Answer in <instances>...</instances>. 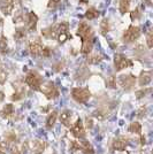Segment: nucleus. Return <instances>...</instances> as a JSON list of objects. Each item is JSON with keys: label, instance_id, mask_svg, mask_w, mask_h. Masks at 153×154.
<instances>
[{"label": "nucleus", "instance_id": "obj_30", "mask_svg": "<svg viewBox=\"0 0 153 154\" xmlns=\"http://www.w3.org/2000/svg\"><path fill=\"white\" fill-rule=\"evenodd\" d=\"M146 42H147L148 48H152V46H153V31L152 30H148V32H147Z\"/></svg>", "mask_w": 153, "mask_h": 154}, {"label": "nucleus", "instance_id": "obj_26", "mask_svg": "<svg viewBox=\"0 0 153 154\" xmlns=\"http://www.w3.org/2000/svg\"><path fill=\"white\" fill-rule=\"evenodd\" d=\"M130 0H120V13L126 14L129 11Z\"/></svg>", "mask_w": 153, "mask_h": 154}, {"label": "nucleus", "instance_id": "obj_11", "mask_svg": "<svg viewBox=\"0 0 153 154\" xmlns=\"http://www.w3.org/2000/svg\"><path fill=\"white\" fill-rule=\"evenodd\" d=\"M42 51H43V45H42L40 40L39 39L32 40L29 45V52L32 57H39L42 54Z\"/></svg>", "mask_w": 153, "mask_h": 154}, {"label": "nucleus", "instance_id": "obj_34", "mask_svg": "<svg viewBox=\"0 0 153 154\" xmlns=\"http://www.w3.org/2000/svg\"><path fill=\"white\" fill-rule=\"evenodd\" d=\"M52 53V50L50 48V47H45V48H43V51H42V54L40 55H43L44 58H48L50 55H51Z\"/></svg>", "mask_w": 153, "mask_h": 154}, {"label": "nucleus", "instance_id": "obj_16", "mask_svg": "<svg viewBox=\"0 0 153 154\" xmlns=\"http://www.w3.org/2000/svg\"><path fill=\"white\" fill-rule=\"evenodd\" d=\"M93 47V38H86L82 40V47H81V53L82 54H89L92 51Z\"/></svg>", "mask_w": 153, "mask_h": 154}, {"label": "nucleus", "instance_id": "obj_28", "mask_svg": "<svg viewBox=\"0 0 153 154\" xmlns=\"http://www.w3.org/2000/svg\"><path fill=\"white\" fill-rule=\"evenodd\" d=\"M0 51L2 53H5L7 51V38L5 36L0 37Z\"/></svg>", "mask_w": 153, "mask_h": 154}, {"label": "nucleus", "instance_id": "obj_12", "mask_svg": "<svg viewBox=\"0 0 153 154\" xmlns=\"http://www.w3.org/2000/svg\"><path fill=\"white\" fill-rule=\"evenodd\" d=\"M37 22H38V16L36 14L33 12L28 13V16H27V29L29 31H35L36 30Z\"/></svg>", "mask_w": 153, "mask_h": 154}, {"label": "nucleus", "instance_id": "obj_24", "mask_svg": "<svg viewBox=\"0 0 153 154\" xmlns=\"http://www.w3.org/2000/svg\"><path fill=\"white\" fill-rule=\"evenodd\" d=\"M99 16V12L97 11L95 7H91L89 8L88 11H86V13H85V17L88 20H93V19H97Z\"/></svg>", "mask_w": 153, "mask_h": 154}, {"label": "nucleus", "instance_id": "obj_21", "mask_svg": "<svg viewBox=\"0 0 153 154\" xmlns=\"http://www.w3.org/2000/svg\"><path fill=\"white\" fill-rule=\"evenodd\" d=\"M58 117V112L57 110H53L50 115L47 116V120H46V127L48 129H52L55 124V121H57Z\"/></svg>", "mask_w": 153, "mask_h": 154}, {"label": "nucleus", "instance_id": "obj_20", "mask_svg": "<svg viewBox=\"0 0 153 154\" xmlns=\"http://www.w3.org/2000/svg\"><path fill=\"white\" fill-rule=\"evenodd\" d=\"M47 147V143L44 140H35L33 143V153L35 154H42Z\"/></svg>", "mask_w": 153, "mask_h": 154}, {"label": "nucleus", "instance_id": "obj_15", "mask_svg": "<svg viewBox=\"0 0 153 154\" xmlns=\"http://www.w3.org/2000/svg\"><path fill=\"white\" fill-rule=\"evenodd\" d=\"M152 81V72L151 71H142L138 78V83L140 86H145Z\"/></svg>", "mask_w": 153, "mask_h": 154}, {"label": "nucleus", "instance_id": "obj_39", "mask_svg": "<svg viewBox=\"0 0 153 154\" xmlns=\"http://www.w3.org/2000/svg\"><path fill=\"white\" fill-rule=\"evenodd\" d=\"M139 9H138V8H137V9H136V11H134V12H133V13H131V19L134 20V19H137V17H139Z\"/></svg>", "mask_w": 153, "mask_h": 154}, {"label": "nucleus", "instance_id": "obj_2", "mask_svg": "<svg viewBox=\"0 0 153 154\" xmlns=\"http://www.w3.org/2000/svg\"><path fill=\"white\" fill-rule=\"evenodd\" d=\"M39 90H40V92L46 96L47 99H54V98H57L59 96V91H58L55 84L53 83V82H51V81L42 84L40 88H39Z\"/></svg>", "mask_w": 153, "mask_h": 154}, {"label": "nucleus", "instance_id": "obj_10", "mask_svg": "<svg viewBox=\"0 0 153 154\" xmlns=\"http://www.w3.org/2000/svg\"><path fill=\"white\" fill-rule=\"evenodd\" d=\"M77 35L82 39L92 38V29L89 24H86L85 22H82L78 26V30H77Z\"/></svg>", "mask_w": 153, "mask_h": 154}, {"label": "nucleus", "instance_id": "obj_5", "mask_svg": "<svg viewBox=\"0 0 153 154\" xmlns=\"http://www.w3.org/2000/svg\"><path fill=\"white\" fill-rule=\"evenodd\" d=\"M140 36V29L138 26H129L127 30L123 33V42L124 43H133L135 40L139 38Z\"/></svg>", "mask_w": 153, "mask_h": 154}, {"label": "nucleus", "instance_id": "obj_31", "mask_svg": "<svg viewBox=\"0 0 153 154\" xmlns=\"http://www.w3.org/2000/svg\"><path fill=\"white\" fill-rule=\"evenodd\" d=\"M61 1L62 0H48V8H52V9H54V8H57V7L60 6V4H61Z\"/></svg>", "mask_w": 153, "mask_h": 154}, {"label": "nucleus", "instance_id": "obj_9", "mask_svg": "<svg viewBox=\"0 0 153 154\" xmlns=\"http://www.w3.org/2000/svg\"><path fill=\"white\" fill-rule=\"evenodd\" d=\"M70 131H71L73 136H75L76 138H83L85 136V129H84V125L81 119H77L76 122L74 123V125L71 127Z\"/></svg>", "mask_w": 153, "mask_h": 154}, {"label": "nucleus", "instance_id": "obj_6", "mask_svg": "<svg viewBox=\"0 0 153 154\" xmlns=\"http://www.w3.org/2000/svg\"><path fill=\"white\" fill-rule=\"evenodd\" d=\"M136 78L134 75L128 74V75H121L119 77V84L122 86V89L126 91H130L135 86Z\"/></svg>", "mask_w": 153, "mask_h": 154}, {"label": "nucleus", "instance_id": "obj_14", "mask_svg": "<svg viewBox=\"0 0 153 154\" xmlns=\"http://www.w3.org/2000/svg\"><path fill=\"white\" fill-rule=\"evenodd\" d=\"M128 146V139L124 137H119L113 141V148L116 151H124Z\"/></svg>", "mask_w": 153, "mask_h": 154}, {"label": "nucleus", "instance_id": "obj_25", "mask_svg": "<svg viewBox=\"0 0 153 154\" xmlns=\"http://www.w3.org/2000/svg\"><path fill=\"white\" fill-rule=\"evenodd\" d=\"M101 60H102V55H100V54H92V55H90L89 58H88V62L90 64H97L99 63Z\"/></svg>", "mask_w": 153, "mask_h": 154}, {"label": "nucleus", "instance_id": "obj_44", "mask_svg": "<svg viewBox=\"0 0 153 154\" xmlns=\"http://www.w3.org/2000/svg\"><path fill=\"white\" fill-rule=\"evenodd\" d=\"M0 20H1V19H0Z\"/></svg>", "mask_w": 153, "mask_h": 154}, {"label": "nucleus", "instance_id": "obj_18", "mask_svg": "<svg viewBox=\"0 0 153 154\" xmlns=\"http://www.w3.org/2000/svg\"><path fill=\"white\" fill-rule=\"evenodd\" d=\"M109 114V109L106 108V107H100V108L96 109L93 113H92V116L96 117L98 120H105Z\"/></svg>", "mask_w": 153, "mask_h": 154}, {"label": "nucleus", "instance_id": "obj_13", "mask_svg": "<svg viewBox=\"0 0 153 154\" xmlns=\"http://www.w3.org/2000/svg\"><path fill=\"white\" fill-rule=\"evenodd\" d=\"M14 9V0H1L0 1V11L5 15H9Z\"/></svg>", "mask_w": 153, "mask_h": 154}, {"label": "nucleus", "instance_id": "obj_4", "mask_svg": "<svg viewBox=\"0 0 153 154\" xmlns=\"http://www.w3.org/2000/svg\"><path fill=\"white\" fill-rule=\"evenodd\" d=\"M55 38L60 44H64L67 39L69 38V26L67 22H62L57 26V36Z\"/></svg>", "mask_w": 153, "mask_h": 154}, {"label": "nucleus", "instance_id": "obj_7", "mask_svg": "<svg viewBox=\"0 0 153 154\" xmlns=\"http://www.w3.org/2000/svg\"><path fill=\"white\" fill-rule=\"evenodd\" d=\"M114 64H115V70L120 71L122 69H124V68H128V67L133 66V62L126 55H123V54H115Z\"/></svg>", "mask_w": 153, "mask_h": 154}, {"label": "nucleus", "instance_id": "obj_1", "mask_svg": "<svg viewBox=\"0 0 153 154\" xmlns=\"http://www.w3.org/2000/svg\"><path fill=\"white\" fill-rule=\"evenodd\" d=\"M71 97L73 99L80 103H86L91 97V92L86 88H75L71 91Z\"/></svg>", "mask_w": 153, "mask_h": 154}, {"label": "nucleus", "instance_id": "obj_38", "mask_svg": "<svg viewBox=\"0 0 153 154\" xmlns=\"http://www.w3.org/2000/svg\"><path fill=\"white\" fill-rule=\"evenodd\" d=\"M145 113H146V108H145V107H142L140 110H138L137 116H138V117H144V116H145Z\"/></svg>", "mask_w": 153, "mask_h": 154}, {"label": "nucleus", "instance_id": "obj_23", "mask_svg": "<svg viewBox=\"0 0 153 154\" xmlns=\"http://www.w3.org/2000/svg\"><path fill=\"white\" fill-rule=\"evenodd\" d=\"M129 132H131V134H136V135H140V132H142V125H140V123L138 122H133L130 125H129Z\"/></svg>", "mask_w": 153, "mask_h": 154}, {"label": "nucleus", "instance_id": "obj_35", "mask_svg": "<svg viewBox=\"0 0 153 154\" xmlns=\"http://www.w3.org/2000/svg\"><path fill=\"white\" fill-rule=\"evenodd\" d=\"M148 92H151V89H145V90L138 91V92L136 93V96H137V98L139 99V98H142V97L146 96V93H148Z\"/></svg>", "mask_w": 153, "mask_h": 154}, {"label": "nucleus", "instance_id": "obj_33", "mask_svg": "<svg viewBox=\"0 0 153 154\" xmlns=\"http://www.w3.org/2000/svg\"><path fill=\"white\" fill-rule=\"evenodd\" d=\"M6 139L8 143H13V141L16 140V135L14 132H8L6 135Z\"/></svg>", "mask_w": 153, "mask_h": 154}, {"label": "nucleus", "instance_id": "obj_17", "mask_svg": "<svg viewBox=\"0 0 153 154\" xmlns=\"http://www.w3.org/2000/svg\"><path fill=\"white\" fill-rule=\"evenodd\" d=\"M71 117H73V113L69 109H64V112H61V114H60V121L66 127H70Z\"/></svg>", "mask_w": 153, "mask_h": 154}, {"label": "nucleus", "instance_id": "obj_37", "mask_svg": "<svg viewBox=\"0 0 153 154\" xmlns=\"http://www.w3.org/2000/svg\"><path fill=\"white\" fill-rule=\"evenodd\" d=\"M7 144L6 143H1L0 141V154H6Z\"/></svg>", "mask_w": 153, "mask_h": 154}, {"label": "nucleus", "instance_id": "obj_43", "mask_svg": "<svg viewBox=\"0 0 153 154\" xmlns=\"http://www.w3.org/2000/svg\"><path fill=\"white\" fill-rule=\"evenodd\" d=\"M4 99H5V94H4V92H2V91H0V103H1Z\"/></svg>", "mask_w": 153, "mask_h": 154}, {"label": "nucleus", "instance_id": "obj_22", "mask_svg": "<svg viewBox=\"0 0 153 154\" xmlns=\"http://www.w3.org/2000/svg\"><path fill=\"white\" fill-rule=\"evenodd\" d=\"M43 36H45L46 38H54L57 36V26H50L43 30Z\"/></svg>", "mask_w": 153, "mask_h": 154}, {"label": "nucleus", "instance_id": "obj_3", "mask_svg": "<svg viewBox=\"0 0 153 154\" xmlns=\"http://www.w3.org/2000/svg\"><path fill=\"white\" fill-rule=\"evenodd\" d=\"M43 78L39 75L37 71H30L26 77V83L28 86H30L33 90H39L40 85H42Z\"/></svg>", "mask_w": 153, "mask_h": 154}, {"label": "nucleus", "instance_id": "obj_32", "mask_svg": "<svg viewBox=\"0 0 153 154\" xmlns=\"http://www.w3.org/2000/svg\"><path fill=\"white\" fill-rule=\"evenodd\" d=\"M6 79H7V72L2 69V67L0 64V84H2Z\"/></svg>", "mask_w": 153, "mask_h": 154}, {"label": "nucleus", "instance_id": "obj_27", "mask_svg": "<svg viewBox=\"0 0 153 154\" xmlns=\"http://www.w3.org/2000/svg\"><path fill=\"white\" fill-rule=\"evenodd\" d=\"M100 30L104 35H106L109 31V24H108V20H102V22L100 23Z\"/></svg>", "mask_w": 153, "mask_h": 154}, {"label": "nucleus", "instance_id": "obj_8", "mask_svg": "<svg viewBox=\"0 0 153 154\" xmlns=\"http://www.w3.org/2000/svg\"><path fill=\"white\" fill-rule=\"evenodd\" d=\"M73 149H81L84 154H95V149L91 146L89 141L86 140H76L71 144Z\"/></svg>", "mask_w": 153, "mask_h": 154}, {"label": "nucleus", "instance_id": "obj_19", "mask_svg": "<svg viewBox=\"0 0 153 154\" xmlns=\"http://www.w3.org/2000/svg\"><path fill=\"white\" fill-rule=\"evenodd\" d=\"M14 114V106L12 103H6L4 108L0 110V116L2 119H8Z\"/></svg>", "mask_w": 153, "mask_h": 154}, {"label": "nucleus", "instance_id": "obj_36", "mask_svg": "<svg viewBox=\"0 0 153 154\" xmlns=\"http://www.w3.org/2000/svg\"><path fill=\"white\" fill-rule=\"evenodd\" d=\"M23 94H24L23 91H22V92H16V93H14L13 94L12 99H13V100H19V99H21V98L23 97Z\"/></svg>", "mask_w": 153, "mask_h": 154}, {"label": "nucleus", "instance_id": "obj_41", "mask_svg": "<svg viewBox=\"0 0 153 154\" xmlns=\"http://www.w3.org/2000/svg\"><path fill=\"white\" fill-rule=\"evenodd\" d=\"M114 81H115L114 76H111V77H109V85H111V88H115Z\"/></svg>", "mask_w": 153, "mask_h": 154}, {"label": "nucleus", "instance_id": "obj_40", "mask_svg": "<svg viewBox=\"0 0 153 154\" xmlns=\"http://www.w3.org/2000/svg\"><path fill=\"white\" fill-rule=\"evenodd\" d=\"M11 154H21V152L19 151V148H17V146H12L11 147Z\"/></svg>", "mask_w": 153, "mask_h": 154}, {"label": "nucleus", "instance_id": "obj_42", "mask_svg": "<svg viewBox=\"0 0 153 154\" xmlns=\"http://www.w3.org/2000/svg\"><path fill=\"white\" fill-rule=\"evenodd\" d=\"M86 125H88V128H92V121L89 117H86Z\"/></svg>", "mask_w": 153, "mask_h": 154}, {"label": "nucleus", "instance_id": "obj_29", "mask_svg": "<svg viewBox=\"0 0 153 154\" xmlns=\"http://www.w3.org/2000/svg\"><path fill=\"white\" fill-rule=\"evenodd\" d=\"M26 37V30L23 29V28H20L16 30L15 32V38L17 39V40H22V39Z\"/></svg>", "mask_w": 153, "mask_h": 154}]
</instances>
